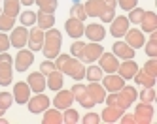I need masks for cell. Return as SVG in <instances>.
I'll use <instances>...</instances> for the list:
<instances>
[{"instance_id": "cell-44", "label": "cell", "mask_w": 157, "mask_h": 124, "mask_svg": "<svg viewBox=\"0 0 157 124\" xmlns=\"http://www.w3.org/2000/svg\"><path fill=\"white\" fill-rule=\"evenodd\" d=\"M53 70H57V66H55V62H53V60H44V62L40 64V72H42L44 75L51 73Z\"/></svg>"}, {"instance_id": "cell-41", "label": "cell", "mask_w": 157, "mask_h": 124, "mask_svg": "<svg viewBox=\"0 0 157 124\" xmlns=\"http://www.w3.org/2000/svg\"><path fill=\"white\" fill-rule=\"evenodd\" d=\"M140 101H146V104H153V100H155V88L153 87H146L142 88V92L138 94Z\"/></svg>"}, {"instance_id": "cell-45", "label": "cell", "mask_w": 157, "mask_h": 124, "mask_svg": "<svg viewBox=\"0 0 157 124\" xmlns=\"http://www.w3.org/2000/svg\"><path fill=\"white\" fill-rule=\"evenodd\" d=\"M138 0H117V6L123 9V11H131L132 8H136Z\"/></svg>"}, {"instance_id": "cell-14", "label": "cell", "mask_w": 157, "mask_h": 124, "mask_svg": "<svg viewBox=\"0 0 157 124\" xmlns=\"http://www.w3.org/2000/svg\"><path fill=\"white\" fill-rule=\"evenodd\" d=\"M102 87L108 90V92H117L119 88L125 87V79L117 73H108V75H102Z\"/></svg>"}, {"instance_id": "cell-46", "label": "cell", "mask_w": 157, "mask_h": 124, "mask_svg": "<svg viewBox=\"0 0 157 124\" xmlns=\"http://www.w3.org/2000/svg\"><path fill=\"white\" fill-rule=\"evenodd\" d=\"M98 122H100V115H97V113H87L82 119V124H98Z\"/></svg>"}, {"instance_id": "cell-43", "label": "cell", "mask_w": 157, "mask_h": 124, "mask_svg": "<svg viewBox=\"0 0 157 124\" xmlns=\"http://www.w3.org/2000/svg\"><path fill=\"white\" fill-rule=\"evenodd\" d=\"M142 70H146L150 75H153V77H157V58H150L148 62L144 64V68Z\"/></svg>"}, {"instance_id": "cell-5", "label": "cell", "mask_w": 157, "mask_h": 124, "mask_svg": "<svg viewBox=\"0 0 157 124\" xmlns=\"http://www.w3.org/2000/svg\"><path fill=\"white\" fill-rule=\"evenodd\" d=\"M104 53L102 45H100V41H91V43H85L83 45V51L80 55V60L82 62H87V64H93L98 60V56Z\"/></svg>"}, {"instance_id": "cell-23", "label": "cell", "mask_w": 157, "mask_h": 124, "mask_svg": "<svg viewBox=\"0 0 157 124\" xmlns=\"http://www.w3.org/2000/svg\"><path fill=\"white\" fill-rule=\"evenodd\" d=\"M112 53H114L117 58H123V60L134 58V49L125 41H116L114 45H112Z\"/></svg>"}, {"instance_id": "cell-51", "label": "cell", "mask_w": 157, "mask_h": 124, "mask_svg": "<svg viewBox=\"0 0 157 124\" xmlns=\"http://www.w3.org/2000/svg\"><path fill=\"white\" fill-rule=\"evenodd\" d=\"M19 2L23 4V6H32V4H34V0H19Z\"/></svg>"}, {"instance_id": "cell-22", "label": "cell", "mask_w": 157, "mask_h": 124, "mask_svg": "<svg viewBox=\"0 0 157 124\" xmlns=\"http://www.w3.org/2000/svg\"><path fill=\"white\" fill-rule=\"evenodd\" d=\"M87 92L89 96H91V100L95 101V105L97 104H104V98H106V88L100 85L98 81H91L87 85Z\"/></svg>"}, {"instance_id": "cell-9", "label": "cell", "mask_w": 157, "mask_h": 124, "mask_svg": "<svg viewBox=\"0 0 157 124\" xmlns=\"http://www.w3.org/2000/svg\"><path fill=\"white\" fill-rule=\"evenodd\" d=\"M72 94H74V100H78V104H80L82 107H85V109H91L93 105H95V101L91 100V96H89V92H87V87L85 85H82V83H76L72 88Z\"/></svg>"}, {"instance_id": "cell-12", "label": "cell", "mask_w": 157, "mask_h": 124, "mask_svg": "<svg viewBox=\"0 0 157 124\" xmlns=\"http://www.w3.org/2000/svg\"><path fill=\"white\" fill-rule=\"evenodd\" d=\"M27 40H29V28L27 27H13L12 28V36H10V43H12V47L15 49H23L27 45Z\"/></svg>"}, {"instance_id": "cell-27", "label": "cell", "mask_w": 157, "mask_h": 124, "mask_svg": "<svg viewBox=\"0 0 157 124\" xmlns=\"http://www.w3.org/2000/svg\"><path fill=\"white\" fill-rule=\"evenodd\" d=\"M140 27H142L140 28L142 32H155L157 30V13H153V11H144Z\"/></svg>"}, {"instance_id": "cell-4", "label": "cell", "mask_w": 157, "mask_h": 124, "mask_svg": "<svg viewBox=\"0 0 157 124\" xmlns=\"http://www.w3.org/2000/svg\"><path fill=\"white\" fill-rule=\"evenodd\" d=\"M13 81V56L8 51L0 53V87H10Z\"/></svg>"}, {"instance_id": "cell-20", "label": "cell", "mask_w": 157, "mask_h": 124, "mask_svg": "<svg viewBox=\"0 0 157 124\" xmlns=\"http://www.w3.org/2000/svg\"><path fill=\"white\" fill-rule=\"evenodd\" d=\"M83 8H85L87 17H100L106 9H112V8H108L102 2V0H87V2L83 4Z\"/></svg>"}, {"instance_id": "cell-29", "label": "cell", "mask_w": 157, "mask_h": 124, "mask_svg": "<svg viewBox=\"0 0 157 124\" xmlns=\"http://www.w3.org/2000/svg\"><path fill=\"white\" fill-rule=\"evenodd\" d=\"M42 124H63V113L61 109H46L44 111V119H42Z\"/></svg>"}, {"instance_id": "cell-38", "label": "cell", "mask_w": 157, "mask_h": 124, "mask_svg": "<svg viewBox=\"0 0 157 124\" xmlns=\"http://www.w3.org/2000/svg\"><path fill=\"white\" fill-rule=\"evenodd\" d=\"M70 17L80 19V21H85V19H87L85 8H83V4H82V2H74V6L70 8Z\"/></svg>"}, {"instance_id": "cell-3", "label": "cell", "mask_w": 157, "mask_h": 124, "mask_svg": "<svg viewBox=\"0 0 157 124\" xmlns=\"http://www.w3.org/2000/svg\"><path fill=\"white\" fill-rule=\"evenodd\" d=\"M61 45H63V34L57 28H48L44 34V45H42L44 56L48 60L57 58V55L61 53Z\"/></svg>"}, {"instance_id": "cell-30", "label": "cell", "mask_w": 157, "mask_h": 124, "mask_svg": "<svg viewBox=\"0 0 157 124\" xmlns=\"http://www.w3.org/2000/svg\"><path fill=\"white\" fill-rule=\"evenodd\" d=\"M36 25L42 30L53 28V25H55V15L53 13H46V11H38V13H36Z\"/></svg>"}, {"instance_id": "cell-54", "label": "cell", "mask_w": 157, "mask_h": 124, "mask_svg": "<svg viewBox=\"0 0 157 124\" xmlns=\"http://www.w3.org/2000/svg\"><path fill=\"white\" fill-rule=\"evenodd\" d=\"M0 13H2V9H0Z\"/></svg>"}, {"instance_id": "cell-31", "label": "cell", "mask_w": 157, "mask_h": 124, "mask_svg": "<svg viewBox=\"0 0 157 124\" xmlns=\"http://www.w3.org/2000/svg\"><path fill=\"white\" fill-rule=\"evenodd\" d=\"M150 34H151L150 40H146V43H144V51L150 58H157V30L150 32Z\"/></svg>"}, {"instance_id": "cell-19", "label": "cell", "mask_w": 157, "mask_h": 124, "mask_svg": "<svg viewBox=\"0 0 157 124\" xmlns=\"http://www.w3.org/2000/svg\"><path fill=\"white\" fill-rule=\"evenodd\" d=\"M44 34H46V30H42V28H32V30H29L27 45H29V49H30L32 53L42 51V45H44Z\"/></svg>"}, {"instance_id": "cell-6", "label": "cell", "mask_w": 157, "mask_h": 124, "mask_svg": "<svg viewBox=\"0 0 157 124\" xmlns=\"http://www.w3.org/2000/svg\"><path fill=\"white\" fill-rule=\"evenodd\" d=\"M49 105H51V100L44 92H36V96L29 98V101H27V107L32 115H40V113H44Z\"/></svg>"}, {"instance_id": "cell-24", "label": "cell", "mask_w": 157, "mask_h": 124, "mask_svg": "<svg viewBox=\"0 0 157 124\" xmlns=\"http://www.w3.org/2000/svg\"><path fill=\"white\" fill-rule=\"evenodd\" d=\"M138 72V64L134 62L132 58H129V60H123V62H119V66H117V75H121L123 79H132L134 77V73Z\"/></svg>"}, {"instance_id": "cell-49", "label": "cell", "mask_w": 157, "mask_h": 124, "mask_svg": "<svg viewBox=\"0 0 157 124\" xmlns=\"http://www.w3.org/2000/svg\"><path fill=\"white\" fill-rule=\"evenodd\" d=\"M119 120H121L123 124H134V117H132V115H129V113H127V115L123 113V115L119 117Z\"/></svg>"}, {"instance_id": "cell-2", "label": "cell", "mask_w": 157, "mask_h": 124, "mask_svg": "<svg viewBox=\"0 0 157 124\" xmlns=\"http://www.w3.org/2000/svg\"><path fill=\"white\" fill-rule=\"evenodd\" d=\"M136 98H138V92H136V88L134 87H123V88H119L117 92H110V96H106L104 98V101L108 105H116V107H119V109H129L134 101H136Z\"/></svg>"}, {"instance_id": "cell-34", "label": "cell", "mask_w": 157, "mask_h": 124, "mask_svg": "<svg viewBox=\"0 0 157 124\" xmlns=\"http://www.w3.org/2000/svg\"><path fill=\"white\" fill-rule=\"evenodd\" d=\"M34 4L40 8V11H46V13H55L59 6L57 0H34Z\"/></svg>"}, {"instance_id": "cell-16", "label": "cell", "mask_w": 157, "mask_h": 124, "mask_svg": "<svg viewBox=\"0 0 157 124\" xmlns=\"http://www.w3.org/2000/svg\"><path fill=\"white\" fill-rule=\"evenodd\" d=\"M83 34L87 36L89 41H102L106 38V28L100 23H91L83 28Z\"/></svg>"}, {"instance_id": "cell-48", "label": "cell", "mask_w": 157, "mask_h": 124, "mask_svg": "<svg viewBox=\"0 0 157 124\" xmlns=\"http://www.w3.org/2000/svg\"><path fill=\"white\" fill-rule=\"evenodd\" d=\"M114 17H116V9H106L98 19L102 21V23H112V19H114Z\"/></svg>"}, {"instance_id": "cell-15", "label": "cell", "mask_w": 157, "mask_h": 124, "mask_svg": "<svg viewBox=\"0 0 157 124\" xmlns=\"http://www.w3.org/2000/svg\"><path fill=\"white\" fill-rule=\"evenodd\" d=\"M83 28H85L83 21L74 19V17L66 19V23H64V30H66V34H68L72 40H80L83 36Z\"/></svg>"}, {"instance_id": "cell-33", "label": "cell", "mask_w": 157, "mask_h": 124, "mask_svg": "<svg viewBox=\"0 0 157 124\" xmlns=\"http://www.w3.org/2000/svg\"><path fill=\"white\" fill-rule=\"evenodd\" d=\"M102 75H104V72L100 70V66L91 64L89 68H85V77L89 79V83H91V81H100V79H102Z\"/></svg>"}, {"instance_id": "cell-25", "label": "cell", "mask_w": 157, "mask_h": 124, "mask_svg": "<svg viewBox=\"0 0 157 124\" xmlns=\"http://www.w3.org/2000/svg\"><path fill=\"white\" fill-rule=\"evenodd\" d=\"M63 83H64V73L59 72V70H53L51 73H48V79H46V87L53 92H57L59 88H63Z\"/></svg>"}, {"instance_id": "cell-39", "label": "cell", "mask_w": 157, "mask_h": 124, "mask_svg": "<svg viewBox=\"0 0 157 124\" xmlns=\"http://www.w3.org/2000/svg\"><path fill=\"white\" fill-rule=\"evenodd\" d=\"M15 27V17H10L6 13H0V32H8Z\"/></svg>"}, {"instance_id": "cell-52", "label": "cell", "mask_w": 157, "mask_h": 124, "mask_svg": "<svg viewBox=\"0 0 157 124\" xmlns=\"http://www.w3.org/2000/svg\"><path fill=\"white\" fill-rule=\"evenodd\" d=\"M0 124H8V120H6V119H2V117H0Z\"/></svg>"}, {"instance_id": "cell-35", "label": "cell", "mask_w": 157, "mask_h": 124, "mask_svg": "<svg viewBox=\"0 0 157 124\" xmlns=\"http://www.w3.org/2000/svg\"><path fill=\"white\" fill-rule=\"evenodd\" d=\"M19 23H21L23 27H32V25H36V13H34V11H30V9L21 11V13H19Z\"/></svg>"}, {"instance_id": "cell-53", "label": "cell", "mask_w": 157, "mask_h": 124, "mask_svg": "<svg viewBox=\"0 0 157 124\" xmlns=\"http://www.w3.org/2000/svg\"><path fill=\"white\" fill-rule=\"evenodd\" d=\"M74 2H80V0H74Z\"/></svg>"}, {"instance_id": "cell-1", "label": "cell", "mask_w": 157, "mask_h": 124, "mask_svg": "<svg viewBox=\"0 0 157 124\" xmlns=\"http://www.w3.org/2000/svg\"><path fill=\"white\" fill-rule=\"evenodd\" d=\"M55 66H57V70L70 75L72 79H76V81H82V79L85 77V66L80 58H76V56L72 55H57V58H55Z\"/></svg>"}, {"instance_id": "cell-42", "label": "cell", "mask_w": 157, "mask_h": 124, "mask_svg": "<svg viewBox=\"0 0 157 124\" xmlns=\"http://www.w3.org/2000/svg\"><path fill=\"white\" fill-rule=\"evenodd\" d=\"M83 41H80V40H76L72 45H70V55L72 56H76V58H80V55H82V51H83Z\"/></svg>"}, {"instance_id": "cell-17", "label": "cell", "mask_w": 157, "mask_h": 124, "mask_svg": "<svg viewBox=\"0 0 157 124\" xmlns=\"http://www.w3.org/2000/svg\"><path fill=\"white\" fill-rule=\"evenodd\" d=\"M125 43H129L132 49H140L146 43V36L140 28H129L125 32Z\"/></svg>"}, {"instance_id": "cell-10", "label": "cell", "mask_w": 157, "mask_h": 124, "mask_svg": "<svg viewBox=\"0 0 157 124\" xmlns=\"http://www.w3.org/2000/svg\"><path fill=\"white\" fill-rule=\"evenodd\" d=\"M129 27H131L129 19L125 15H117V17L112 19V23H110V34L114 38H123L125 32L129 30Z\"/></svg>"}, {"instance_id": "cell-32", "label": "cell", "mask_w": 157, "mask_h": 124, "mask_svg": "<svg viewBox=\"0 0 157 124\" xmlns=\"http://www.w3.org/2000/svg\"><path fill=\"white\" fill-rule=\"evenodd\" d=\"M2 13H6L10 17H17L21 13V2H19V0H4Z\"/></svg>"}, {"instance_id": "cell-8", "label": "cell", "mask_w": 157, "mask_h": 124, "mask_svg": "<svg viewBox=\"0 0 157 124\" xmlns=\"http://www.w3.org/2000/svg\"><path fill=\"white\" fill-rule=\"evenodd\" d=\"M32 62H34V53H32L30 49H19L17 56L13 58V68L19 73H23L32 66Z\"/></svg>"}, {"instance_id": "cell-26", "label": "cell", "mask_w": 157, "mask_h": 124, "mask_svg": "<svg viewBox=\"0 0 157 124\" xmlns=\"http://www.w3.org/2000/svg\"><path fill=\"white\" fill-rule=\"evenodd\" d=\"M123 113H125V111L119 109V107H116V105H106V107L102 109V113H100V120H104V122H108V124L117 122Z\"/></svg>"}, {"instance_id": "cell-47", "label": "cell", "mask_w": 157, "mask_h": 124, "mask_svg": "<svg viewBox=\"0 0 157 124\" xmlns=\"http://www.w3.org/2000/svg\"><path fill=\"white\" fill-rule=\"evenodd\" d=\"M12 47V43H10V36H6V32H0V53L8 51Z\"/></svg>"}, {"instance_id": "cell-21", "label": "cell", "mask_w": 157, "mask_h": 124, "mask_svg": "<svg viewBox=\"0 0 157 124\" xmlns=\"http://www.w3.org/2000/svg\"><path fill=\"white\" fill-rule=\"evenodd\" d=\"M27 83L30 87L32 92H44L48 87H46V75H44L42 72H32L29 73V79H27Z\"/></svg>"}, {"instance_id": "cell-37", "label": "cell", "mask_w": 157, "mask_h": 124, "mask_svg": "<svg viewBox=\"0 0 157 124\" xmlns=\"http://www.w3.org/2000/svg\"><path fill=\"white\" fill-rule=\"evenodd\" d=\"M78 122H80L78 111L72 109V107H66L64 113H63V124H78Z\"/></svg>"}, {"instance_id": "cell-28", "label": "cell", "mask_w": 157, "mask_h": 124, "mask_svg": "<svg viewBox=\"0 0 157 124\" xmlns=\"http://www.w3.org/2000/svg\"><path fill=\"white\" fill-rule=\"evenodd\" d=\"M134 83H136L138 87H142V88H146V87H155V77L153 75H150L146 70H140L138 68V72L134 73Z\"/></svg>"}, {"instance_id": "cell-40", "label": "cell", "mask_w": 157, "mask_h": 124, "mask_svg": "<svg viewBox=\"0 0 157 124\" xmlns=\"http://www.w3.org/2000/svg\"><path fill=\"white\" fill-rule=\"evenodd\" d=\"M144 11L146 9H142V8H132L131 11H129V23H131V25H140V21H142V15H144Z\"/></svg>"}, {"instance_id": "cell-13", "label": "cell", "mask_w": 157, "mask_h": 124, "mask_svg": "<svg viewBox=\"0 0 157 124\" xmlns=\"http://www.w3.org/2000/svg\"><path fill=\"white\" fill-rule=\"evenodd\" d=\"M74 104V94H72V90H66V88H59L57 90V94H55L53 98V105L64 111L66 107H70Z\"/></svg>"}, {"instance_id": "cell-11", "label": "cell", "mask_w": 157, "mask_h": 124, "mask_svg": "<svg viewBox=\"0 0 157 124\" xmlns=\"http://www.w3.org/2000/svg\"><path fill=\"white\" fill-rule=\"evenodd\" d=\"M98 66L104 73H116L119 66V58L114 53H102L98 56Z\"/></svg>"}, {"instance_id": "cell-7", "label": "cell", "mask_w": 157, "mask_h": 124, "mask_svg": "<svg viewBox=\"0 0 157 124\" xmlns=\"http://www.w3.org/2000/svg\"><path fill=\"white\" fill-rule=\"evenodd\" d=\"M134 124H151L153 122V105L140 101L134 109Z\"/></svg>"}, {"instance_id": "cell-18", "label": "cell", "mask_w": 157, "mask_h": 124, "mask_svg": "<svg viewBox=\"0 0 157 124\" xmlns=\"http://www.w3.org/2000/svg\"><path fill=\"white\" fill-rule=\"evenodd\" d=\"M30 92H32V90H30V87H29L27 81H17L13 85V100L17 101L19 105L27 104L29 98H30Z\"/></svg>"}, {"instance_id": "cell-36", "label": "cell", "mask_w": 157, "mask_h": 124, "mask_svg": "<svg viewBox=\"0 0 157 124\" xmlns=\"http://www.w3.org/2000/svg\"><path fill=\"white\" fill-rule=\"evenodd\" d=\"M12 104H13V94L12 92H0V117L10 109Z\"/></svg>"}, {"instance_id": "cell-50", "label": "cell", "mask_w": 157, "mask_h": 124, "mask_svg": "<svg viewBox=\"0 0 157 124\" xmlns=\"http://www.w3.org/2000/svg\"><path fill=\"white\" fill-rule=\"evenodd\" d=\"M102 2H104L108 8H112V9H116V6H117V0H102Z\"/></svg>"}]
</instances>
